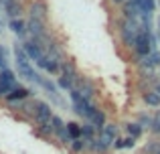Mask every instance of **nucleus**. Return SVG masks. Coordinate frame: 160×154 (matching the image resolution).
Returning <instances> with one entry per match:
<instances>
[{
	"instance_id": "obj_1",
	"label": "nucleus",
	"mask_w": 160,
	"mask_h": 154,
	"mask_svg": "<svg viewBox=\"0 0 160 154\" xmlns=\"http://www.w3.org/2000/svg\"><path fill=\"white\" fill-rule=\"evenodd\" d=\"M69 97H71V103H73V110L77 112L79 116H83V118L89 122L91 118L95 116V112H98V107L93 106V102H89V99H85V97H81L79 95V91H69Z\"/></svg>"
},
{
	"instance_id": "obj_2",
	"label": "nucleus",
	"mask_w": 160,
	"mask_h": 154,
	"mask_svg": "<svg viewBox=\"0 0 160 154\" xmlns=\"http://www.w3.org/2000/svg\"><path fill=\"white\" fill-rule=\"evenodd\" d=\"M14 57H16V67H18V75H22L24 79H31V81H35L37 73H35V69L31 67V59H28V55L24 53V49H22V47H18V45L14 47Z\"/></svg>"
},
{
	"instance_id": "obj_3",
	"label": "nucleus",
	"mask_w": 160,
	"mask_h": 154,
	"mask_svg": "<svg viewBox=\"0 0 160 154\" xmlns=\"http://www.w3.org/2000/svg\"><path fill=\"white\" fill-rule=\"evenodd\" d=\"M140 32H142V28H140L138 22H134V20H124V22H122L120 35H122V41H124L128 47H134V45H136V39H138Z\"/></svg>"
},
{
	"instance_id": "obj_4",
	"label": "nucleus",
	"mask_w": 160,
	"mask_h": 154,
	"mask_svg": "<svg viewBox=\"0 0 160 154\" xmlns=\"http://www.w3.org/2000/svg\"><path fill=\"white\" fill-rule=\"evenodd\" d=\"M22 49H24V53L28 55V59L35 61L39 67L45 63V59H47V51L43 49V45H41L39 41H28V43L22 45Z\"/></svg>"
},
{
	"instance_id": "obj_5",
	"label": "nucleus",
	"mask_w": 160,
	"mask_h": 154,
	"mask_svg": "<svg viewBox=\"0 0 160 154\" xmlns=\"http://www.w3.org/2000/svg\"><path fill=\"white\" fill-rule=\"evenodd\" d=\"M16 87H18V85H16L14 73H12L10 69H2V71H0V97L6 99Z\"/></svg>"
},
{
	"instance_id": "obj_6",
	"label": "nucleus",
	"mask_w": 160,
	"mask_h": 154,
	"mask_svg": "<svg viewBox=\"0 0 160 154\" xmlns=\"http://www.w3.org/2000/svg\"><path fill=\"white\" fill-rule=\"evenodd\" d=\"M136 53L140 57H148L154 53V39H152V32H140L136 39V45H134Z\"/></svg>"
},
{
	"instance_id": "obj_7",
	"label": "nucleus",
	"mask_w": 160,
	"mask_h": 154,
	"mask_svg": "<svg viewBox=\"0 0 160 154\" xmlns=\"http://www.w3.org/2000/svg\"><path fill=\"white\" fill-rule=\"evenodd\" d=\"M55 116L51 114V106L45 102H37V110H35V122L39 124V128L51 126Z\"/></svg>"
},
{
	"instance_id": "obj_8",
	"label": "nucleus",
	"mask_w": 160,
	"mask_h": 154,
	"mask_svg": "<svg viewBox=\"0 0 160 154\" xmlns=\"http://www.w3.org/2000/svg\"><path fill=\"white\" fill-rule=\"evenodd\" d=\"M27 27H28V32L32 35V41H43V39H47L45 22H41V20H37V18H28Z\"/></svg>"
},
{
	"instance_id": "obj_9",
	"label": "nucleus",
	"mask_w": 160,
	"mask_h": 154,
	"mask_svg": "<svg viewBox=\"0 0 160 154\" xmlns=\"http://www.w3.org/2000/svg\"><path fill=\"white\" fill-rule=\"evenodd\" d=\"M75 91H79L81 97H85V99H89V102H91V97H93V93H95V85L87 77H79L77 85H75Z\"/></svg>"
},
{
	"instance_id": "obj_10",
	"label": "nucleus",
	"mask_w": 160,
	"mask_h": 154,
	"mask_svg": "<svg viewBox=\"0 0 160 154\" xmlns=\"http://www.w3.org/2000/svg\"><path fill=\"white\" fill-rule=\"evenodd\" d=\"M99 140L108 146H113V142L118 140V126L116 124H106L99 132Z\"/></svg>"
},
{
	"instance_id": "obj_11",
	"label": "nucleus",
	"mask_w": 160,
	"mask_h": 154,
	"mask_svg": "<svg viewBox=\"0 0 160 154\" xmlns=\"http://www.w3.org/2000/svg\"><path fill=\"white\" fill-rule=\"evenodd\" d=\"M47 2L45 0H35V2L31 4V18H37L41 20V22H45L47 20Z\"/></svg>"
},
{
	"instance_id": "obj_12",
	"label": "nucleus",
	"mask_w": 160,
	"mask_h": 154,
	"mask_svg": "<svg viewBox=\"0 0 160 154\" xmlns=\"http://www.w3.org/2000/svg\"><path fill=\"white\" fill-rule=\"evenodd\" d=\"M28 95H31V91H28L27 87H20V85H18V87H16V89L6 97V102H8V103H18V102H22V99H27Z\"/></svg>"
},
{
	"instance_id": "obj_13",
	"label": "nucleus",
	"mask_w": 160,
	"mask_h": 154,
	"mask_svg": "<svg viewBox=\"0 0 160 154\" xmlns=\"http://www.w3.org/2000/svg\"><path fill=\"white\" fill-rule=\"evenodd\" d=\"M10 31L14 32V35H18V37H24V35H27V31H28V27H27L24 20L14 18V20H10Z\"/></svg>"
},
{
	"instance_id": "obj_14",
	"label": "nucleus",
	"mask_w": 160,
	"mask_h": 154,
	"mask_svg": "<svg viewBox=\"0 0 160 154\" xmlns=\"http://www.w3.org/2000/svg\"><path fill=\"white\" fill-rule=\"evenodd\" d=\"M81 132H83V128L79 126L77 122H69V124H67V134H69V138H71V140L81 138Z\"/></svg>"
},
{
	"instance_id": "obj_15",
	"label": "nucleus",
	"mask_w": 160,
	"mask_h": 154,
	"mask_svg": "<svg viewBox=\"0 0 160 154\" xmlns=\"http://www.w3.org/2000/svg\"><path fill=\"white\" fill-rule=\"evenodd\" d=\"M144 103L150 106V107H158L160 106V95L156 91H146L144 93Z\"/></svg>"
},
{
	"instance_id": "obj_16",
	"label": "nucleus",
	"mask_w": 160,
	"mask_h": 154,
	"mask_svg": "<svg viewBox=\"0 0 160 154\" xmlns=\"http://www.w3.org/2000/svg\"><path fill=\"white\" fill-rule=\"evenodd\" d=\"M89 122L93 124V128H98V130L102 132V128L106 126V114H103L102 110H98V112H95V116H93V118L89 120Z\"/></svg>"
},
{
	"instance_id": "obj_17",
	"label": "nucleus",
	"mask_w": 160,
	"mask_h": 154,
	"mask_svg": "<svg viewBox=\"0 0 160 154\" xmlns=\"http://www.w3.org/2000/svg\"><path fill=\"white\" fill-rule=\"evenodd\" d=\"M83 128V132H81V138L83 140H85V142L87 144H91V142H93V130H95V128H93V124H91V122H87L85 124V126H81Z\"/></svg>"
},
{
	"instance_id": "obj_18",
	"label": "nucleus",
	"mask_w": 160,
	"mask_h": 154,
	"mask_svg": "<svg viewBox=\"0 0 160 154\" xmlns=\"http://www.w3.org/2000/svg\"><path fill=\"white\" fill-rule=\"evenodd\" d=\"M138 6H140L142 12H146V14H152V10L156 8V2H154V0H140V4H138Z\"/></svg>"
},
{
	"instance_id": "obj_19",
	"label": "nucleus",
	"mask_w": 160,
	"mask_h": 154,
	"mask_svg": "<svg viewBox=\"0 0 160 154\" xmlns=\"http://www.w3.org/2000/svg\"><path fill=\"white\" fill-rule=\"evenodd\" d=\"M6 14H8V16H10V20H14V18H18V16H20V14H22V6H20V4H18V2H16V4H12V6H10V8H6Z\"/></svg>"
},
{
	"instance_id": "obj_20",
	"label": "nucleus",
	"mask_w": 160,
	"mask_h": 154,
	"mask_svg": "<svg viewBox=\"0 0 160 154\" xmlns=\"http://www.w3.org/2000/svg\"><path fill=\"white\" fill-rule=\"evenodd\" d=\"M69 146H71V150H73L75 154H79V152H83V150H85L87 142H85L83 138H77V140H73V142H71Z\"/></svg>"
},
{
	"instance_id": "obj_21",
	"label": "nucleus",
	"mask_w": 160,
	"mask_h": 154,
	"mask_svg": "<svg viewBox=\"0 0 160 154\" xmlns=\"http://www.w3.org/2000/svg\"><path fill=\"white\" fill-rule=\"evenodd\" d=\"M126 130H128V134L132 136V138H138V136L142 134V126L138 122H134V124H128V126H126Z\"/></svg>"
},
{
	"instance_id": "obj_22",
	"label": "nucleus",
	"mask_w": 160,
	"mask_h": 154,
	"mask_svg": "<svg viewBox=\"0 0 160 154\" xmlns=\"http://www.w3.org/2000/svg\"><path fill=\"white\" fill-rule=\"evenodd\" d=\"M41 87H45V89L49 91V95H53V97L57 99V87H55L49 79H43V85H41ZM57 102H59V99H57Z\"/></svg>"
},
{
	"instance_id": "obj_23",
	"label": "nucleus",
	"mask_w": 160,
	"mask_h": 154,
	"mask_svg": "<svg viewBox=\"0 0 160 154\" xmlns=\"http://www.w3.org/2000/svg\"><path fill=\"white\" fill-rule=\"evenodd\" d=\"M144 150L148 152V154H160V142H154V140H152V142L146 144Z\"/></svg>"
},
{
	"instance_id": "obj_24",
	"label": "nucleus",
	"mask_w": 160,
	"mask_h": 154,
	"mask_svg": "<svg viewBox=\"0 0 160 154\" xmlns=\"http://www.w3.org/2000/svg\"><path fill=\"white\" fill-rule=\"evenodd\" d=\"M138 124H140V126L142 128H152V124H154V120L152 118H150V116H140V122H138Z\"/></svg>"
},
{
	"instance_id": "obj_25",
	"label": "nucleus",
	"mask_w": 160,
	"mask_h": 154,
	"mask_svg": "<svg viewBox=\"0 0 160 154\" xmlns=\"http://www.w3.org/2000/svg\"><path fill=\"white\" fill-rule=\"evenodd\" d=\"M0 69H6V51H4V47H0Z\"/></svg>"
},
{
	"instance_id": "obj_26",
	"label": "nucleus",
	"mask_w": 160,
	"mask_h": 154,
	"mask_svg": "<svg viewBox=\"0 0 160 154\" xmlns=\"http://www.w3.org/2000/svg\"><path fill=\"white\" fill-rule=\"evenodd\" d=\"M12 4H16V0H0V10H6V8H10Z\"/></svg>"
},
{
	"instance_id": "obj_27",
	"label": "nucleus",
	"mask_w": 160,
	"mask_h": 154,
	"mask_svg": "<svg viewBox=\"0 0 160 154\" xmlns=\"http://www.w3.org/2000/svg\"><path fill=\"white\" fill-rule=\"evenodd\" d=\"M134 144H136V138H124V148H134Z\"/></svg>"
},
{
	"instance_id": "obj_28",
	"label": "nucleus",
	"mask_w": 160,
	"mask_h": 154,
	"mask_svg": "<svg viewBox=\"0 0 160 154\" xmlns=\"http://www.w3.org/2000/svg\"><path fill=\"white\" fill-rule=\"evenodd\" d=\"M152 130L154 132H160V112L156 114V118H154V124H152Z\"/></svg>"
},
{
	"instance_id": "obj_29",
	"label": "nucleus",
	"mask_w": 160,
	"mask_h": 154,
	"mask_svg": "<svg viewBox=\"0 0 160 154\" xmlns=\"http://www.w3.org/2000/svg\"><path fill=\"white\" fill-rule=\"evenodd\" d=\"M150 59H152V63L158 67V65H160V53H158V51H154L152 55H150Z\"/></svg>"
},
{
	"instance_id": "obj_30",
	"label": "nucleus",
	"mask_w": 160,
	"mask_h": 154,
	"mask_svg": "<svg viewBox=\"0 0 160 154\" xmlns=\"http://www.w3.org/2000/svg\"><path fill=\"white\" fill-rule=\"evenodd\" d=\"M113 148H116V150H120V148H124V140H122V138H118L116 142H113Z\"/></svg>"
},
{
	"instance_id": "obj_31",
	"label": "nucleus",
	"mask_w": 160,
	"mask_h": 154,
	"mask_svg": "<svg viewBox=\"0 0 160 154\" xmlns=\"http://www.w3.org/2000/svg\"><path fill=\"white\" fill-rule=\"evenodd\" d=\"M113 4H124V2H128V0H112Z\"/></svg>"
},
{
	"instance_id": "obj_32",
	"label": "nucleus",
	"mask_w": 160,
	"mask_h": 154,
	"mask_svg": "<svg viewBox=\"0 0 160 154\" xmlns=\"http://www.w3.org/2000/svg\"><path fill=\"white\" fill-rule=\"evenodd\" d=\"M154 91H156V93L160 95V83H158V85H156V89H154Z\"/></svg>"
}]
</instances>
